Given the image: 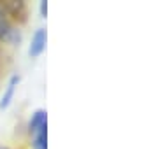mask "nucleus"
Returning a JSON list of instances; mask_svg holds the SVG:
<instances>
[{
  "label": "nucleus",
  "mask_w": 158,
  "mask_h": 149,
  "mask_svg": "<svg viewBox=\"0 0 158 149\" xmlns=\"http://www.w3.org/2000/svg\"><path fill=\"white\" fill-rule=\"evenodd\" d=\"M0 7L4 9V12H6L7 16H12L14 19H18V18L23 19L25 14H27V7H25L23 2H4Z\"/></svg>",
  "instance_id": "f257e3e1"
},
{
  "label": "nucleus",
  "mask_w": 158,
  "mask_h": 149,
  "mask_svg": "<svg viewBox=\"0 0 158 149\" xmlns=\"http://www.w3.org/2000/svg\"><path fill=\"white\" fill-rule=\"evenodd\" d=\"M34 147L35 149H48V121L34 132Z\"/></svg>",
  "instance_id": "f03ea898"
},
{
  "label": "nucleus",
  "mask_w": 158,
  "mask_h": 149,
  "mask_svg": "<svg viewBox=\"0 0 158 149\" xmlns=\"http://www.w3.org/2000/svg\"><path fill=\"white\" fill-rule=\"evenodd\" d=\"M44 44H46V32L44 30H37L32 39V46H30V54L32 56H39L42 49H44Z\"/></svg>",
  "instance_id": "7ed1b4c3"
},
{
  "label": "nucleus",
  "mask_w": 158,
  "mask_h": 149,
  "mask_svg": "<svg viewBox=\"0 0 158 149\" xmlns=\"http://www.w3.org/2000/svg\"><path fill=\"white\" fill-rule=\"evenodd\" d=\"M14 34V30H12L11 23H9V18H7V14L4 12V9L0 7V39H11V35Z\"/></svg>",
  "instance_id": "20e7f679"
},
{
  "label": "nucleus",
  "mask_w": 158,
  "mask_h": 149,
  "mask_svg": "<svg viewBox=\"0 0 158 149\" xmlns=\"http://www.w3.org/2000/svg\"><path fill=\"white\" fill-rule=\"evenodd\" d=\"M18 81H19V77H18V75H12V77H11L9 84H7L6 93H4V97H2V102H0V109H6L7 105L11 103V98H12V95H14V88H16Z\"/></svg>",
  "instance_id": "39448f33"
},
{
  "label": "nucleus",
  "mask_w": 158,
  "mask_h": 149,
  "mask_svg": "<svg viewBox=\"0 0 158 149\" xmlns=\"http://www.w3.org/2000/svg\"><path fill=\"white\" fill-rule=\"evenodd\" d=\"M40 12H42V16H46V12H48V4L46 2H40Z\"/></svg>",
  "instance_id": "423d86ee"
},
{
  "label": "nucleus",
  "mask_w": 158,
  "mask_h": 149,
  "mask_svg": "<svg viewBox=\"0 0 158 149\" xmlns=\"http://www.w3.org/2000/svg\"><path fill=\"white\" fill-rule=\"evenodd\" d=\"M0 149H6V147H0Z\"/></svg>",
  "instance_id": "0eeeda50"
}]
</instances>
